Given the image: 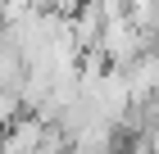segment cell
<instances>
[{
	"label": "cell",
	"mask_w": 159,
	"mask_h": 154,
	"mask_svg": "<svg viewBox=\"0 0 159 154\" xmlns=\"http://www.w3.org/2000/svg\"><path fill=\"white\" fill-rule=\"evenodd\" d=\"M27 109H23V95L14 91V86H0V127H9L14 118H23Z\"/></svg>",
	"instance_id": "3"
},
{
	"label": "cell",
	"mask_w": 159,
	"mask_h": 154,
	"mask_svg": "<svg viewBox=\"0 0 159 154\" xmlns=\"http://www.w3.org/2000/svg\"><path fill=\"white\" fill-rule=\"evenodd\" d=\"M46 5H50L55 14H64V18H68V14H73L77 5H82V0H46Z\"/></svg>",
	"instance_id": "4"
},
{
	"label": "cell",
	"mask_w": 159,
	"mask_h": 154,
	"mask_svg": "<svg viewBox=\"0 0 159 154\" xmlns=\"http://www.w3.org/2000/svg\"><path fill=\"white\" fill-rule=\"evenodd\" d=\"M146 46H150V36L141 32V27H136L127 14H118V18H105V27H100V41H96V50L105 55V64H109V68H127L136 55H146Z\"/></svg>",
	"instance_id": "1"
},
{
	"label": "cell",
	"mask_w": 159,
	"mask_h": 154,
	"mask_svg": "<svg viewBox=\"0 0 159 154\" xmlns=\"http://www.w3.org/2000/svg\"><path fill=\"white\" fill-rule=\"evenodd\" d=\"M41 141H46V122L32 113L0 127V154H41Z\"/></svg>",
	"instance_id": "2"
}]
</instances>
